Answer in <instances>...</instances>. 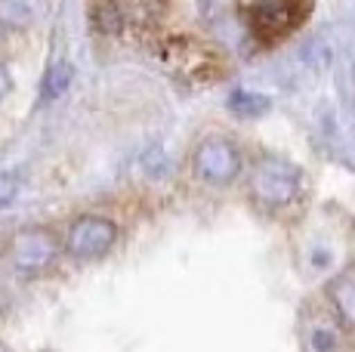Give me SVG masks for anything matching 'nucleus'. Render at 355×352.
Masks as SVG:
<instances>
[{
    "label": "nucleus",
    "instance_id": "1",
    "mask_svg": "<svg viewBox=\"0 0 355 352\" xmlns=\"http://www.w3.org/2000/svg\"><path fill=\"white\" fill-rule=\"evenodd\" d=\"M300 182L303 176L300 170L284 158H259L250 170L248 188L250 198L257 201L266 211H278V207H288L293 198L300 195Z\"/></svg>",
    "mask_w": 355,
    "mask_h": 352
},
{
    "label": "nucleus",
    "instance_id": "2",
    "mask_svg": "<svg viewBox=\"0 0 355 352\" xmlns=\"http://www.w3.org/2000/svg\"><path fill=\"white\" fill-rule=\"evenodd\" d=\"M192 170L207 186H232L244 170V155L235 139L223 137V133H210L195 146L192 152Z\"/></svg>",
    "mask_w": 355,
    "mask_h": 352
},
{
    "label": "nucleus",
    "instance_id": "3",
    "mask_svg": "<svg viewBox=\"0 0 355 352\" xmlns=\"http://www.w3.org/2000/svg\"><path fill=\"white\" fill-rule=\"evenodd\" d=\"M62 247L65 245L56 238L53 229L28 226V229H19L10 238V245H6V260H10V266L16 269L19 275H40L56 263Z\"/></svg>",
    "mask_w": 355,
    "mask_h": 352
},
{
    "label": "nucleus",
    "instance_id": "4",
    "mask_svg": "<svg viewBox=\"0 0 355 352\" xmlns=\"http://www.w3.org/2000/svg\"><path fill=\"white\" fill-rule=\"evenodd\" d=\"M121 238V229L114 220L102 213H84L68 226L65 235V254L78 263H93L102 260Z\"/></svg>",
    "mask_w": 355,
    "mask_h": 352
},
{
    "label": "nucleus",
    "instance_id": "5",
    "mask_svg": "<svg viewBox=\"0 0 355 352\" xmlns=\"http://www.w3.org/2000/svg\"><path fill=\"white\" fill-rule=\"evenodd\" d=\"M161 62H164V69H170V71L176 74V78L198 84V80H204V78H210V74H216L220 56H216L214 50H207L201 40L180 37V40H173V44L164 46Z\"/></svg>",
    "mask_w": 355,
    "mask_h": 352
},
{
    "label": "nucleus",
    "instance_id": "6",
    "mask_svg": "<svg viewBox=\"0 0 355 352\" xmlns=\"http://www.w3.org/2000/svg\"><path fill=\"white\" fill-rule=\"evenodd\" d=\"M250 25L263 37H282L297 25V0H254Z\"/></svg>",
    "mask_w": 355,
    "mask_h": 352
},
{
    "label": "nucleus",
    "instance_id": "7",
    "mask_svg": "<svg viewBox=\"0 0 355 352\" xmlns=\"http://www.w3.org/2000/svg\"><path fill=\"white\" fill-rule=\"evenodd\" d=\"M46 12V0H0V31H28Z\"/></svg>",
    "mask_w": 355,
    "mask_h": 352
},
{
    "label": "nucleus",
    "instance_id": "8",
    "mask_svg": "<svg viewBox=\"0 0 355 352\" xmlns=\"http://www.w3.org/2000/svg\"><path fill=\"white\" fill-rule=\"evenodd\" d=\"M327 300H331L334 313L340 315V322L355 328V266L343 269L331 284H327Z\"/></svg>",
    "mask_w": 355,
    "mask_h": 352
},
{
    "label": "nucleus",
    "instance_id": "9",
    "mask_svg": "<svg viewBox=\"0 0 355 352\" xmlns=\"http://www.w3.org/2000/svg\"><path fill=\"white\" fill-rule=\"evenodd\" d=\"M90 22L96 25L99 35L114 37L124 28V10L121 0H90Z\"/></svg>",
    "mask_w": 355,
    "mask_h": 352
},
{
    "label": "nucleus",
    "instance_id": "10",
    "mask_svg": "<svg viewBox=\"0 0 355 352\" xmlns=\"http://www.w3.org/2000/svg\"><path fill=\"white\" fill-rule=\"evenodd\" d=\"M71 78H74V69H71V62H68V59L53 62L50 69H46L44 80H40V96H44V103H56L62 93H68Z\"/></svg>",
    "mask_w": 355,
    "mask_h": 352
},
{
    "label": "nucleus",
    "instance_id": "11",
    "mask_svg": "<svg viewBox=\"0 0 355 352\" xmlns=\"http://www.w3.org/2000/svg\"><path fill=\"white\" fill-rule=\"evenodd\" d=\"M229 108L238 118H259V114L269 112V99L259 96V93H250V90H238V93H232Z\"/></svg>",
    "mask_w": 355,
    "mask_h": 352
},
{
    "label": "nucleus",
    "instance_id": "12",
    "mask_svg": "<svg viewBox=\"0 0 355 352\" xmlns=\"http://www.w3.org/2000/svg\"><path fill=\"white\" fill-rule=\"evenodd\" d=\"M309 349H312V352H337V349H340L337 331L327 328V324L315 328V331H312V337H309Z\"/></svg>",
    "mask_w": 355,
    "mask_h": 352
},
{
    "label": "nucleus",
    "instance_id": "13",
    "mask_svg": "<svg viewBox=\"0 0 355 352\" xmlns=\"http://www.w3.org/2000/svg\"><path fill=\"white\" fill-rule=\"evenodd\" d=\"M19 186H22V176H19L16 170H3V173H0V207H6L12 198H16Z\"/></svg>",
    "mask_w": 355,
    "mask_h": 352
},
{
    "label": "nucleus",
    "instance_id": "14",
    "mask_svg": "<svg viewBox=\"0 0 355 352\" xmlns=\"http://www.w3.org/2000/svg\"><path fill=\"white\" fill-rule=\"evenodd\" d=\"M10 90H12V74H10V69H6L3 62H0V103L10 96Z\"/></svg>",
    "mask_w": 355,
    "mask_h": 352
}]
</instances>
